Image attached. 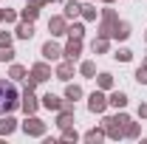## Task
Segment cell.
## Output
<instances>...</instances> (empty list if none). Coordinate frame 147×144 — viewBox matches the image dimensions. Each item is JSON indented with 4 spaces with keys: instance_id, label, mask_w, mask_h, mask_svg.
Masks as SVG:
<instances>
[{
    "instance_id": "obj_1",
    "label": "cell",
    "mask_w": 147,
    "mask_h": 144,
    "mask_svg": "<svg viewBox=\"0 0 147 144\" xmlns=\"http://www.w3.org/2000/svg\"><path fill=\"white\" fill-rule=\"evenodd\" d=\"M14 105H17V90L11 85H6V82H0V113L3 110H11Z\"/></svg>"
}]
</instances>
